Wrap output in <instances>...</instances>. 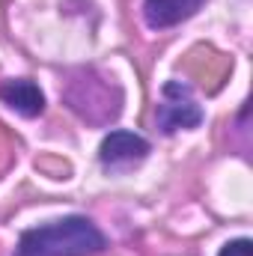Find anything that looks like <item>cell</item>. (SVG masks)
<instances>
[{
	"mask_svg": "<svg viewBox=\"0 0 253 256\" xmlns=\"http://www.w3.org/2000/svg\"><path fill=\"white\" fill-rule=\"evenodd\" d=\"M218 256H253V242L250 238H236V242H226L220 248Z\"/></svg>",
	"mask_w": 253,
	"mask_h": 256,
	"instance_id": "7",
	"label": "cell"
},
{
	"mask_svg": "<svg viewBox=\"0 0 253 256\" xmlns=\"http://www.w3.org/2000/svg\"><path fill=\"white\" fill-rule=\"evenodd\" d=\"M63 96L66 108L84 120L86 126L104 128L120 120L122 114V102L126 92L120 86V80L96 66H80V68H68L63 80Z\"/></svg>",
	"mask_w": 253,
	"mask_h": 256,
	"instance_id": "1",
	"label": "cell"
},
{
	"mask_svg": "<svg viewBox=\"0 0 253 256\" xmlns=\"http://www.w3.org/2000/svg\"><path fill=\"white\" fill-rule=\"evenodd\" d=\"M206 0H143V21L152 30H167L194 18Z\"/></svg>",
	"mask_w": 253,
	"mask_h": 256,
	"instance_id": "6",
	"label": "cell"
},
{
	"mask_svg": "<svg viewBox=\"0 0 253 256\" xmlns=\"http://www.w3.org/2000/svg\"><path fill=\"white\" fill-rule=\"evenodd\" d=\"M155 122L164 134L190 131L202 126V108L194 102L190 86L182 80H167L164 84V98L155 108Z\"/></svg>",
	"mask_w": 253,
	"mask_h": 256,
	"instance_id": "3",
	"label": "cell"
},
{
	"mask_svg": "<svg viewBox=\"0 0 253 256\" xmlns=\"http://www.w3.org/2000/svg\"><path fill=\"white\" fill-rule=\"evenodd\" d=\"M0 102L6 108H12L15 114L27 116V120L45 114V92L30 78H9V80H3L0 84Z\"/></svg>",
	"mask_w": 253,
	"mask_h": 256,
	"instance_id": "5",
	"label": "cell"
},
{
	"mask_svg": "<svg viewBox=\"0 0 253 256\" xmlns=\"http://www.w3.org/2000/svg\"><path fill=\"white\" fill-rule=\"evenodd\" d=\"M108 250L104 232L84 214L33 226L21 232L12 256H96Z\"/></svg>",
	"mask_w": 253,
	"mask_h": 256,
	"instance_id": "2",
	"label": "cell"
},
{
	"mask_svg": "<svg viewBox=\"0 0 253 256\" xmlns=\"http://www.w3.org/2000/svg\"><path fill=\"white\" fill-rule=\"evenodd\" d=\"M152 146L146 137L134 134V131H126V128H114L110 134H104L102 146H98V164L114 173V176H122L128 170L140 167L146 158H149Z\"/></svg>",
	"mask_w": 253,
	"mask_h": 256,
	"instance_id": "4",
	"label": "cell"
}]
</instances>
